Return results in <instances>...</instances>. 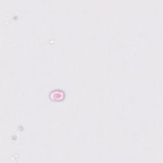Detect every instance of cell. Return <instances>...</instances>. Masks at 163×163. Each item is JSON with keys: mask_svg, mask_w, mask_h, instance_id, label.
<instances>
[{"mask_svg": "<svg viewBox=\"0 0 163 163\" xmlns=\"http://www.w3.org/2000/svg\"><path fill=\"white\" fill-rule=\"evenodd\" d=\"M65 97V94L61 90H55L52 91L50 94V97L51 99L54 97V100H62Z\"/></svg>", "mask_w": 163, "mask_h": 163, "instance_id": "obj_1", "label": "cell"}]
</instances>
